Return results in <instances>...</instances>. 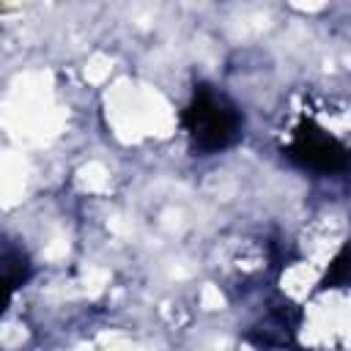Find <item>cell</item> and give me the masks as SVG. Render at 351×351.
I'll list each match as a JSON object with an SVG mask.
<instances>
[{"mask_svg": "<svg viewBox=\"0 0 351 351\" xmlns=\"http://www.w3.org/2000/svg\"><path fill=\"white\" fill-rule=\"evenodd\" d=\"M184 126H186L195 148L222 151L239 137L241 115L222 93L203 85L195 90V96L184 112Z\"/></svg>", "mask_w": 351, "mask_h": 351, "instance_id": "6da1fadb", "label": "cell"}, {"mask_svg": "<svg viewBox=\"0 0 351 351\" xmlns=\"http://www.w3.org/2000/svg\"><path fill=\"white\" fill-rule=\"evenodd\" d=\"M288 154L299 165L313 167V170H321V173H332V170L346 167V145L337 143L329 132H324L321 126H315L310 121L302 123L293 132V140H291Z\"/></svg>", "mask_w": 351, "mask_h": 351, "instance_id": "7a4b0ae2", "label": "cell"}]
</instances>
